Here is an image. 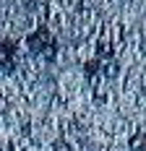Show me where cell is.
<instances>
[{
    "label": "cell",
    "mask_w": 146,
    "mask_h": 151,
    "mask_svg": "<svg viewBox=\"0 0 146 151\" xmlns=\"http://www.w3.org/2000/svg\"><path fill=\"white\" fill-rule=\"evenodd\" d=\"M26 45H29L31 52L52 58V55H55V47H58V42H55L52 31L47 29V26H39V29L34 31V34H29V37H26Z\"/></svg>",
    "instance_id": "cell-1"
},
{
    "label": "cell",
    "mask_w": 146,
    "mask_h": 151,
    "mask_svg": "<svg viewBox=\"0 0 146 151\" xmlns=\"http://www.w3.org/2000/svg\"><path fill=\"white\" fill-rule=\"evenodd\" d=\"M13 52H16L13 42L3 39V70H13Z\"/></svg>",
    "instance_id": "cell-2"
},
{
    "label": "cell",
    "mask_w": 146,
    "mask_h": 151,
    "mask_svg": "<svg viewBox=\"0 0 146 151\" xmlns=\"http://www.w3.org/2000/svg\"><path fill=\"white\" fill-rule=\"evenodd\" d=\"M133 151H146V143H141V146H136Z\"/></svg>",
    "instance_id": "cell-3"
}]
</instances>
